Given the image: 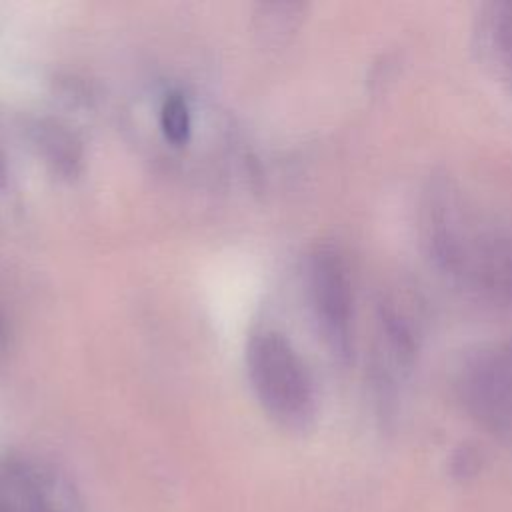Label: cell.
Here are the masks:
<instances>
[{"label": "cell", "mask_w": 512, "mask_h": 512, "mask_svg": "<svg viewBox=\"0 0 512 512\" xmlns=\"http://www.w3.org/2000/svg\"><path fill=\"white\" fill-rule=\"evenodd\" d=\"M432 262L462 290L512 308V216L482 208L448 182L434 184L422 214Z\"/></svg>", "instance_id": "1"}, {"label": "cell", "mask_w": 512, "mask_h": 512, "mask_svg": "<svg viewBox=\"0 0 512 512\" xmlns=\"http://www.w3.org/2000/svg\"><path fill=\"white\" fill-rule=\"evenodd\" d=\"M248 372L264 410L288 430H306L316 416L312 374L290 340L262 330L250 338Z\"/></svg>", "instance_id": "2"}, {"label": "cell", "mask_w": 512, "mask_h": 512, "mask_svg": "<svg viewBox=\"0 0 512 512\" xmlns=\"http://www.w3.org/2000/svg\"><path fill=\"white\" fill-rule=\"evenodd\" d=\"M456 392L478 426L512 444V338L466 352L456 370Z\"/></svg>", "instance_id": "3"}, {"label": "cell", "mask_w": 512, "mask_h": 512, "mask_svg": "<svg viewBox=\"0 0 512 512\" xmlns=\"http://www.w3.org/2000/svg\"><path fill=\"white\" fill-rule=\"evenodd\" d=\"M306 290L316 328L342 362L352 354L354 292L348 264L332 244H318L306 258Z\"/></svg>", "instance_id": "4"}, {"label": "cell", "mask_w": 512, "mask_h": 512, "mask_svg": "<svg viewBox=\"0 0 512 512\" xmlns=\"http://www.w3.org/2000/svg\"><path fill=\"white\" fill-rule=\"evenodd\" d=\"M0 512H54L42 486L22 464L0 472Z\"/></svg>", "instance_id": "5"}, {"label": "cell", "mask_w": 512, "mask_h": 512, "mask_svg": "<svg viewBox=\"0 0 512 512\" xmlns=\"http://www.w3.org/2000/svg\"><path fill=\"white\" fill-rule=\"evenodd\" d=\"M160 124L164 134L172 142H184L190 134V110L188 102L180 92H170L160 110Z\"/></svg>", "instance_id": "6"}, {"label": "cell", "mask_w": 512, "mask_h": 512, "mask_svg": "<svg viewBox=\"0 0 512 512\" xmlns=\"http://www.w3.org/2000/svg\"><path fill=\"white\" fill-rule=\"evenodd\" d=\"M6 182V164H4V158L0 154V186Z\"/></svg>", "instance_id": "7"}]
</instances>
